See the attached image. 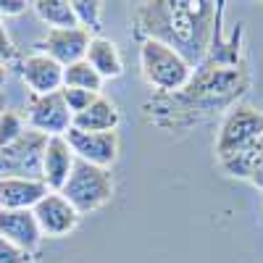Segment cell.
<instances>
[{
  "mask_svg": "<svg viewBox=\"0 0 263 263\" xmlns=\"http://www.w3.org/2000/svg\"><path fill=\"white\" fill-rule=\"evenodd\" d=\"M137 18L150 40L166 42L187 63L197 61L211 42L213 3L205 0H168V3H142Z\"/></svg>",
  "mask_w": 263,
  "mask_h": 263,
  "instance_id": "6da1fadb",
  "label": "cell"
},
{
  "mask_svg": "<svg viewBox=\"0 0 263 263\" xmlns=\"http://www.w3.org/2000/svg\"><path fill=\"white\" fill-rule=\"evenodd\" d=\"M142 77L150 87L161 92H179L192 79V63H187L174 48L158 40H142L140 45Z\"/></svg>",
  "mask_w": 263,
  "mask_h": 263,
  "instance_id": "7a4b0ae2",
  "label": "cell"
},
{
  "mask_svg": "<svg viewBox=\"0 0 263 263\" xmlns=\"http://www.w3.org/2000/svg\"><path fill=\"white\" fill-rule=\"evenodd\" d=\"M61 195L79 211V216L92 213V211L103 208L114 197L111 171L100 168V166H92V163H84V161L77 158V163L71 168V177L63 184Z\"/></svg>",
  "mask_w": 263,
  "mask_h": 263,
  "instance_id": "3957f363",
  "label": "cell"
},
{
  "mask_svg": "<svg viewBox=\"0 0 263 263\" xmlns=\"http://www.w3.org/2000/svg\"><path fill=\"white\" fill-rule=\"evenodd\" d=\"M263 137V111H255L250 105H237L224 116L216 137V156L218 161L229 158L234 153L250 147Z\"/></svg>",
  "mask_w": 263,
  "mask_h": 263,
  "instance_id": "277c9868",
  "label": "cell"
},
{
  "mask_svg": "<svg viewBox=\"0 0 263 263\" xmlns=\"http://www.w3.org/2000/svg\"><path fill=\"white\" fill-rule=\"evenodd\" d=\"M48 137L34 129H27L16 142L0 147V179L21 177V179H42V150Z\"/></svg>",
  "mask_w": 263,
  "mask_h": 263,
  "instance_id": "5b68a950",
  "label": "cell"
},
{
  "mask_svg": "<svg viewBox=\"0 0 263 263\" xmlns=\"http://www.w3.org/2000/svg\"><path fill=\"white\" fill-rule=\"evenodd\" d=\"M74 124V114L63 100V92L50 95H32L27 105V126L45 137H66Z\"/></svg>",
  "mask_w": 263,
  "mask_h": 263,
  "instance_id": "8992f818",
  "label": "cell"
},
{
  "mask_svg": "<svg viewBox=\"0 0 263 263\" xmlns=\"http://www.w3.org/2000/svg\"><path fill=\"white\" fill-rule=\"evenodd\" d=\"M66 142L71 145L74 156L84 163H92L100 168H111L119 158V135L116 132H79L69 129Z\"/></svg>",
  "mask_w": 263,
  "mask_h": 263,
  "instance_id": "52a82bcc",
  "label": "cell"
},
{
  "mask_svg": "<svg viewBox=\"0 0 263 263\" xmlns=\"http://www.w3.org/2000/svg\"><path fill=\"white\" fill-rule=\"evenodd\" d=\"M42 237H66L79 224V211L66 200L61 192H48L42 200L32 208Z\"/></svg>",
  "mask_w": 263,
  "mask_h": 263,
  "instance_id": "ba28073f",
  "label": "cell"
},
{
  "mask_svg": "<svg viewBox=\"0 0 263 263\" xmlns=\"http://www.w3.org/2000/svg\"><path fill=\"white\" fill-rule=\"evenodd\" d=\"M21 79L32 95H50L63 90V66L45 53H32L21 61Z\"/></svg>",
  "mask_w": 263,
  "mask_h": 263,
  "instance_id": "9c48e42d",
  "label": "cell"
},
{
  "mask_svg": "<svg viewBox=\"0 0 263 263\" xmlns=\"http://www.w3.org/2000/svg\"><path fill=\"white\" fill-rule=\"evenodd\" d=\"M90 34L84 29H48L45 40L40 45V53L50 55L53 61H58L63 69L71 63H79L84 61L87 55V48H90Z\"/></svg>",
  "mask_w": 263,
  "mask_h": 263,
  "instance_id": "30bf717a",
  "label": "cell"
},
{
  "mask_svg": "<svg viewBox=\"0 0 263 263\" xmlns=\"http://www.w3.org/2000/svg\"><path fill=\"white\" fill-rule=\"evenodd\" d=\"M77 163V156L66 137H48L45 150H42V182L48 184L50 192H61L63 184L69 182L71 168Z\"/></svg>",
  "mask_w": 263,
  "mask_h": 263,
  "instance_id": "8fae6325",
  "label": "cell"
},
{
  "mask_svg": "<svg viewBox=\"0 0 263 263\" xmlns=\"http://www.w3.org/2000/svg\"><path fill=\"white\" fill-rule=\"evenodd\" d=\"M0 237L18 250L32 253L42 242V232L32 211H3L0 208Z\"/></svg>",
  "mask_w": 263,
  "mask_h": 263,
  "instance_id": "7c38bea8",
  "label": "cell"
},
{
  "mask_svg": "<svg viewBox=\"0 0 263 263\" xmlns=\"http://www.w3.org/2000/svg\"><path fill=\"white\" fill-rule=\"evenodd\" d=\"M50 190L42 179L3 177L0 179V208L3 211H32Z\"/></svg>",
  "mask_w": 263,
  "mask_h": 263,
  "instance_id": "4fadbf2b",
  "label": "cell"
},
{
  "mask_svg": "<svg viewBox=\"0 0 263 263\" xmlns=\"http://www.w3.org/2000/svg\"><path fill=\"white\" fill-rule=\"evenodd\" d=\"M84 61L92 66V69L100 74V79H116L124 74V58L121 50L114 40L108 37H92L90 40V48H87Z\"/></svg>",
  "mask_w": 263,
  "mask_h": 263,
  "instance_id": "5bb4252c",
  "label": "cell"
},
{
  "mask_svg": "<svg viewBox=\"0 0 263 263\" xmlns=\"http://www.w3.org/2000/svg\"><path fill=\"white\" fill-rule=\"evenodd\" d=\"M119 121H121V114H119L116 103L108 100L105 95H98V100L87 108V111L74 116L71 129H79V132H116Z\"/></svg>",
  "mask_w": 263,
  "mask_h": 263,
  "instance_id": "9a60e30c",
  "label": "cell"
},
{
  "mask_svg": "<svg viewBox=\"0 0 263 263\" xmlns=\"http://www.w3.org/2000/svg\"><path fill=\"white\" fill-rule=\"evenodd\" d=\"M32 11L50 29H77L79 27L74 8H71V0H34Z\"/></svg>",
  "mask_w": 263,
  "mask_h": 263,
  "instance_id": "2e32d148",
  "label": "cell"
},
{
  "mask_svg": "<svg viewBox=\"0 0 263 263\" xmlns=\"http://www.w3.org/2000/svg\"><path fill=\"white\" fill-rule=\"evenodd\" d=\"M63 87H71V90H84V92H98L103 90V79L100 74L92 69L87 61L71 63L63 69Z\"/></svg>",
  "mask_w": 263,
  "mask_h": 263,
  "instance_id": "e0dca14e",
  "label": "cell"
},
{
  "mask_svg": "<svg viewBox=\"0 0 263 263\" xmlns=\"http://www.w3.org/2000/svg\"><path fill=\"white\" fill-rule=\"evenodd\" d=\"M71 8H74L79 29H84L90 37H100V29H103V3H95V0H71Z\"/></svg>",
  "mask_w": 263,
  "mask_h": 263,
  "instance_id": "ac0fdd59",
  "label": "cell"
},
{
  "mask_svg": "<svg viewBox=\"0 0 263 263\" xmlns=\"http://www.w3.org/2000/svg\"><path fill=\"white\" fill-rule=\"evenodd\" d=\"M27 132V119L16 114V111H6L0 114V147H6L11 142H16L21 135Z\"/></svg>",
  "mask_w": 263,
  "mask_h": 263,
  "instance_id": "d6986e66",
  "label": "cell"
},
{
  "mask_svg": "<svg viewBox=\"0 0 263 263\" xmlns=\"http://www.w3.org/2000/svg\"><path fill=\"white\" fill-rule=\"evenodd\" d=\"M63 100H66V105H69V111L77 116V114H82V111H87L95 100H98V92H84V90H71V87H63Z\"/></svg>",
  "mask_w": 263,
  "mask_h": 263,
  "instance_id": "ffe728a7",
  "label": "cell"
},
{
  "mask_svg": "<svg viewBox=\"0 0 263 263\" xmlns=\"http://www.w3.org/2000/svg\"><path fill=\"white\" fill-rule=\"evenodd\" d=\"M16 61V45H13V40L3 24V18H0V63H6L8 69H11V63Z\"/></svg>",
  "mask_w": 263,
  "mask_h": 263,
  "instance_id": "44dd1931",
  "label": "cell"
},
{
  "mask_svg": "<svg viewBox=\"0 0 263 263\" xmlns=\"http://www.w3.org/2000/svg\"><path fill=\"white\" fill-rule=\"evenodd\" d=\"M0 263H29V253L18 250L8 239L0 237Z\"/></svg>",
  "mask_w": 263,
  "mask_h": 263,
  "instance_id": "7402d4cb",
  "label": "cell"
},
{
  "mask_svg": "<svg viewBox=\"0 0 263 263\" xmlns=\"http://www.w3.org/2000/svg\"><path fill=\"white\" fill-rule=\"evenodd\" d=\"M27 8H32V3H27V0H0V18H8V16H18L24 13Z\"/></svg>",
  "mask_w": 263,
  "mask_h": 263,
  "instance_id": "603a6c76",
  "label": "cell"
},
{
  "mask_svg": "<svg viewBox=\"0 0 263 263\" xmlns=\"http://www.w3.org/2000/svg\"><path fill=\"white\" fill-rule=\"evenodd\" d=\"M255 150H258V163H255V171H253V184L263 190V137L255 142Z\"/></svg>",
  "mask_w": 263,
  "mask_h": 263,
  "instance_id": "cb8c5ba5",
  "label": "cell"
},
{
  "mask_svg": "<svg viewBox=\"0 0 263 263\" xmlns=\"http://www.w3.org/2000/svg\"><path fill=\"white\" fill-rule=\"evenodd\" d=\"M6 82H8V66H6V63H0V92H3Z\"/></svg>",
  "mask_w": 263,
  "mask_h": 263,
  "instance_id": "d4e9b609",
  "label": "cell"
},
{
  "mask_svg": "<svg viewBox=\"0 0 263 263\" xmlns=\"http://www.w3.org/2000/svg\"><path fill=\"white\" fill-rule=\"evenodd\" d=\"M3 111H6V95L0 92V114H3Z\"/></svg>",
  "mask_w": 263,
  "mask_h": 263,
  "instance_id": "484cf974",
  "label": "cell"
}]
</instances>
